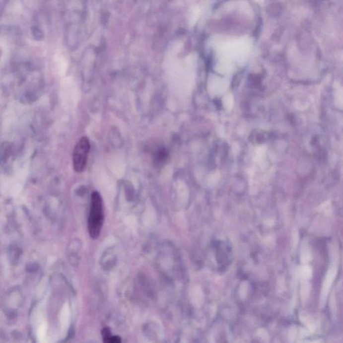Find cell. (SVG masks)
<instances>
[{
  "instance_id": "6da1fadb",
  "label": "cell",
  "mask_w": 343,
  "mask_h": 343,
  "mask_svg": "<svg viewBox=\"0 0 343 343\" xmlns=\"http://www.w3.org/2000/svg\"><path fill=\"white\" fill-rule=\"evenodd\" d=\"M104 222V210L103 200L98 192L92 193L91 206L88 217V231L90 237L97 239L100 235Z\"/></svg>"
},
{
  "instance_id": "7a4b0ae2",
  "label": "cell",
  "mask_w": 343,
  "mask_h": 343,
  "mask_svg": "<svg viewBox=\"0 0 343 343\" xmlns=\"http://www.w3.org/2000/svg\"><path fill=\"white\" fill-rule=\"evenodd\" d=\"M90 141L87 137H81L76 143L72 152V164L74 170L81 173L87 166L88 156L90 151Z\"/></svg>"
},
{
  "instance_id": "3957f363",
  "label": "cell",
  "mask_w": 343,
  "mask_h": 343,
  "mask_svg": "<svg viewBox=\"0 0 343 343\" xmlns=\"http://www.w3.org/2000/svg\"><path fill=\"white\" fill-rule=\"evenodd\" d=\"M337 273V268L335 267V266H333V267L331 268V269L329 270V272H328L327 274V275H326L321 292L322 304H325L328 294H329V292H330L333 281H334L335 277H336Z\"/></svg>"
},
{
  "instance_id": "277c9868",
  "label": "cell",
  "mask_w": 343,
  "mask_h": 343,
  "mask_svg": "<svg viewBox=\"0 0 343 343\" xmlns=\"http://www.w3.org/2000/svg\"><path fill=\"white\" fill-rule=\"evenodd\" d=\"M103 339L105 343H122L120 337L116 336H111L109 333H103Z\"/></svg>"
},
{
  "instance_id": "5b68a950",
  "label": "cell",
  "mask_w": 343,
  "mask_h": 343,
  "mask_svg": "<svg viewBox=\"0 0 343 343\" xmlns=\"http://www.w3.org/2000/svg\"><path fill=\"white\" fill-rule=\"evenodd\" d=\"M300 275L302 278L304 279H309L312 275V270L309 266H304L300 268Z\"/></svg>"
}]
</instances>
